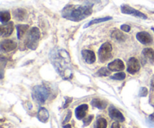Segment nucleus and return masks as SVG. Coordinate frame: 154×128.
I'll use <instances>...</instances> for the list:
<instances>
[{"label":"nucleus","mask_w":154,"mask_h":128,"mask_svg":"<svg viewBox=\"0 0 154 128\" xmlns=\"http://www.w3.org/2000/svg\"><path fill=\"white\" fill-rule=\"evenodd\" d=\"M140 68H141V65L137 59L135 57H132L129 59L127 62V71L131 74H135L137 72L139 71Z\"/></svg>","instance_id":"8"},{"label":"nucleus","mask_w":154,"mask_h":128,"mask_svg":"<svg viewBox=\"0 0 154 128\" xmlns=\"http://www.w3.org/2000/svg\"><path fill=\"white\" fill-rule=\"evenodd\" d=\"M152 30H153V32H154V27H153V28H152Z\"/></svg>","instance_id":"35"},{"label":"nucleus","mask_w":154,"mask_h":128,"mask_svg":"<svg viewBox=\"0 0 154 128\" xmlns=\"http://www.w3.org/2000/svg\"><path fill=\"white\" fill-rule=\"evenodd\" d=\"M111 128H120V125L118 121H114L112 125H111Z\"/></svg>","instance_id":"31"},{"label":"nucleus","mask_w":154,"mask_h":128,"mask_svg":"<svg viewBox=\"0 0 154 128\" xmlns=\"http://www.w3.org/2000/svg\"><path fill=\"white\" fill-rule=\"evenodd\" d=\"M111 37L113 39H115V40H118V41H124L126 38L124 34L118 29H115L112 31V33H111Z\"/></svg>","instance_id":"20"},{"label":"nucleus","mask_w":154,"mask_h":128,"mask_svg":"<svg viewBox=\"0 0 154 128\" xmlns=\"http://www.w3.org/2000/svg\"><path fill=\"white\" fill-rule=\"evenodd\" d=\"M149 120H150L151 122L154 123V113L151 114V115H150V116H149Z\"/></svg>","instance_id":"32"},{"label":"nucleus","mask_w":154,"mask_h":128,"mask_svg":"<svg viewBox=\"0 0 154 128\" xmlns=\"http://www.w3.org/2000/svg\"><path fill=\"white\" fill-rule=\"evenodd\" d=\"M14 30L13 22H8L2 24L0 26V31H1L2 37H8L12 34Z\"/></svg>","instance_id":"11"},{"label":"nucleus","mask_w":154,"mask_h":128,"mask_svg":"<svg viewBox=\"0 0 154 128\" xmlns=\"http://www.w3.org/2000/svg\"><path fill=\"white\" fill-rule=\"evenodd\" d=\"M93 118H94V116H93V115H89V116H87V118H84V127H87V126H88L89 124L91 123V121H93Z\"/></svg>","instance_id":"26"},{"label":"nucleus","mask_w":154,"mask_h":128,"mask_svg":"<svg viewBox=\"0 0 154 128\" xmlns=\"http://www.w3.org/2000/svg\"><path fill=\"white\" fill-rule=\"evenodd\" d=\"M112 46L110 43L106 42V43H103L99 48V52H98V55H99V59L101 62H105V61H108L111 59L112 57Z\"/></svg>","instance_id":"5"},{"label":"nucleus","mask_w":154,"mask_h":128,"mask_svg":"<svg viewBox=\"0 0 154 128\" xmlns=\"http://www.w3.org/2000/svg\"><path fill=\"white\" fill-rule=\"evenodd\" d=\"M108 67L111 71H122L125 69V64L122 60L115 59L108 64Z\"/></svg>","instance_id":"13"},{"label":"nucleus","mask_w":154,"mask_h":128,"mask_svg":"<svg viewBox=\"0 0 154 128\" xmlns=\"http://www.w3.org/2000/svg\"><path fill=\"white\" fill-rule=\"evenodd\" d=\"M49 90L46 86L42 85H35L32 91V97L38 104H43L49 97Z\"/></svg>","instance_id":"3"},{"label":"nucleus","mask_w":154,"mask_h":128,"mask_svg":"<svg viewBox=\"0 0 154 128\" xmlns=\"http://www.w3.org/2000/svg\"><path fill=\"white\" fill-rule=\"evenodd\" d=\"M81 55H82V57L84 61H85V62L87 63V64H93L96 60V54L92 50L84 49V50L81 51Z\"/></svg>","instance_id":"12"},{"label":"nucleus","mask_w":154,"mask_h":128,"mask_svg":"<svg viewBox=\"0 0 154 128\" xmlns=\"http://www.w3.org/2000/svg\"><path fill=\"white\" fill-rule=\"evenodd\" d=\"M142 55L152 64H154V50L151 48H145L142 51Z\"/></svg>","instance_id":"16"},{"label":"nucleus","mask_w":154,"mask_h":128,"mask_svg":"<svg viewBox=\"0 0 154 128\" xmlns=\"http://www.w3.org/2000/svg\"><path fill=\"white\" fill-rule=\"evenodd\" d=\"M147 94H148V90H147V88L146 87H141L140 88L139 93H138L139 97H146L147 95Z\"/></svg>","instance_id":"27"},{"label":"nucleus","mask_w":154,"mask_h":128,"mask_svg":"<svg viewBox=\"0 0 154 128\" xmlns=\"http://www.w3.org/2000/svg\"><path fill=\"white\" fill-rule=\"evenodd\" d=\"M49 112L45 107H41L37 113V118L42 123H47L49 119Z\"/></svg>","instance_id":"15"},{"label":"nucleus","mask_w":154,"mask_h":128,"mask_svg":"<svg viewBox=\"0 0 154 128\" xmlns=\"http://www.w3.org/2000/svg\"><path fill=\"white\" fill-rule=\"evenodd\" d=\"M111 19H112V17H111V16H105V17H101V18H97V19H92V20L90 21L88 23L86 24L84 28H87V27L90 26V25H95V24H97V23H100V22H106V21L111 20Z\"/></svg>","instance_id":"19"},{"label":"nucleus","mask_w":154,"mask_h":128,"mask_svg":"<svg viewBox=\"0 0 154 128\" xmlns=\"http://www.w3.org/2000/svg\"><path fill=\"white\" fill-rule=\"evenodd\" d=\"M17 46L16 42L12 40H4L1 43L0 47H1L2 51L5 52H9L15 49Z\"/></svg>","instance_id":"10"},{"label":"nucleus","mask_w":154,"mask_h":128,"mask_svg":"<svg viewBox=\"0 0 154 128\" xmlns=\"http://www.w3.org/2000/svg\"><path fill=\"white\" fill-rule=\"evenodd\" d=\"M53 65L59 74L64 79H70L72 76V66L69 52L63 49H54L51 53Z\"/></svg>","instance_id":"1"},{"label":"nucleus","mask_w":154,"mask_h":128,"mask_svg":"<svg viewBox=\"0 0 154 128\" xmlns=\"http://www.w3.org/2000/svg\"><path fill=\"white\" fill-rule=\"evenodd\" d=\"M125 78H126V73L123 72H118L111 76V79H115V80H123Z\"/></svg>","instance_id":"25"},{"label":"nucleus","mask_w":154,"mask_h":128,"mask_svg":"<svg viewBox=\"0 0 154 128\" xmlns=\"http://www.w3.org/2000/svg\"><path fill=\"white\" fill-rule=\"evenodd\" d=\"M17 31V37L19 40H20L23 35L25 34L26 31L29 29L28 25H17L16 26Z\"/></svg>","instance_id":"21"},{"label":"nucleus","mask_w":154,"mask_h":128,"mask_svg":"<svg viewBox=\"0 0 154 128\" xmlns=\"http://www.w3.org/2000/svg\"><path fill=\"white\" fill-rule=\"evenodd\" d=\"M88 105L87 104H81L78 106V107L75 109V116H76L77 119L82 120L86 117L88 111Z\"/></svg>","instance_id":"14"},{"label":"nucleus","mask_w":154,"mask_h":128,"mask_svg":"<svg viewBox=\"0 0 154 128\" xmlns=\"http://www.w3.org/2000/svg\"><path fill=\"white\" fill-rule=\"evenodd\" d=\"M72 101V97H66V102H65L64 105H63V109H66L69 106V103Z\"/></svg>","instance_id":"30"},{"label":"nucleus","mask_w":154,"mask_h":128,"mask_svg":"<svg viewBox=\"0 0 154 128\" xmlns=\"http://www.w3.org/2000/svg\"><path fill=\"white\" fill-rule=\"evenodd\" d=\"M136 38L142 44H150L153 42V37L147 31H140L137 33Z\"/></svg>","instance_id":"9"},{"label":"nucleus","mask_w":154,"mask_h":128,"mask_svg":"<svg viewBox=\"0 0 154 128\" xmlns=\"http://www.w3.org/2000/svg\"><path fill=\"white\" fill-rule=\"evenodd\" d=\"M14 16L16 19L20 21H23L26 17V12L23 8H17L14 10L13 12Z\"/></svg>","instance_id":"18"},{"label":"nucleus","mask_w":154,"mask_h":128,"mask_svg":"<svg viewBox=\"0 0 154 128\" xmlns=\"http://www.w3.org/2000/svg\"><path fill=\"white\" fill-rule=\"evenodd\" d=\"M150 85H151V87L154 89V76H153L151 79V82H150Z\"/></svg>","instance_id":"33"},{"label":"nucleus","mask_w":154,"mask_h":128,"mask_svg":"<svg viewBox=\"0 0 154 128\" xmlns=\"http://www.w3.org/2000/svg\"><path fill=\"white\" fill-rule=\"evenodd\" d=\"M120 29H121L122 31H125V32H129L131 30V27L130 25H126V24H123V25H122L121 26H120Z\"/></svg>","instance_id":"29"},{"label":"nucleus","mask_w":154,"mask_h":128,"mask_svg":"<svg viewBox=\"0 0 154 128\" xmlns=\"http://www.w3.org/2000/svg\"><path fill=\"white\" fill-rule=\"evenodd\" d=\"M72 111H71V110L68 111V113H67V115H66V117L65 118L64 121H63V124H66V123H68L69 121H70L71 118H72Z\"/></svg>","instance_id":"28"},{"label":"nucleus","mask_w":154,"mask_h":128,"mask_svg":"<svg viewBox=\"0 0 154 128\" xmlns=\"http://www.w3.org/2000/svg\"><path fill=\"white\" fill-rule=\"evenodd\" d=\"M93 12L91 4H68L62 10L63 18L73 22H79L90 16Z\"/></svg>","instance_id":"2"},{"label":"nucleus","mask_w":154,"mask_h":128,"mask_svg":"<svg viewBox=\"0 0 154 128\" xmlns=\"http://www.w3.org/2000/svg\"><path fill=\"white\" fill-rule=\"evenodd\" d=\"M11 19V13L8 10H5V11H1L0 13V21L2 24L8 22L9 20Z\"/></svg>","instance_id":"22"},{"label":"nucleus","mask_w":154,"mask_h":128,"mask_svg":"<svg viewBox=\"0 0 154 128\" xmlns=\"http://www.w3.org/2000/svg\"><path fill=\"white\" fill-rule=\"evenodd\" d=\"M41 32L40 30L37 27H32L30 28L26 36V46L30 49L35 50L38 47L39 40H40Z\"/></svg>","instance_id":"4"},{"label":"nucleus","mask_w":154,"mask_h":128,"mask_svg":"<svg viewBox=\"0 0 154 128\" xmlns=\"http://www.w3.org/2000/svg\"><path fill=\"white\" fill-rule=\"evenodd\" d=\"M111 70L108 69V67H101L97 72H96V76H108L111 74Z\"/></svg>","instance_id":"24"},{"label":"nucleus","mask_w":154,"mask_h":128,"mask_svg":"<svg viewBox=\"0 0 154 128\" xmlns=\"http://www.w3.org/2000/svg\"><path fill=\"white\" fill-rule=\"evenodd\" d=\"M108 114L111 119L114 120L115 121L118 122H123L125 121V118L123 113L119 109L114 107V106H111L108 108Z\"/></svg>","instance_id":"7"},{"label":"nucleus","mask_w":154,"mask_h":128,"mask_svg":"<svg viewBox=\"0 0 154 128\" xmlns=\"http://www.w3.org/2000/svg\"><path fill=\"white\" fill-rule=\"evenodd\" d=\"M120 9H121V12L124 14H129L132 15L134 16H136V17L141 18V19H147V15H145L144 13H143L142 12L139 11V10H136V9L133 8V7H130L129 5H127V4H123L120 7Z\"/></svg>","instance_id":"6"},{"label":"nucleus","mask_w":154,"mask_h":128,"mask_svg":"<svg viewBox=\"0 0 154 128\" xmlns=\"http://www.w3.org/2000/svg\"><path fill=\"white\" fill-rule=\"evenodd\" d=\"M63 128H72V125H70V124H66V125L63 126Z\"/></svg>","instance_id":"34"},{"label":"nucleus","mask_w":154,"mask_h":128,"mask_svg":"<svg viewBox=\"0 0 154 128\" xmlns=\"http://www.w3.org/2000/svg\"><path fill=\"white\" fill-rule=\"evenodd\" d=\"M92 106L97 108L99 109H105L108 106V103L106 101L103 100H101L99 98H94L91 101Z\"/></svg>","instance_id":"17"},{"label":"nucleus","mask_w":154,"mask_h":128,"mask_svg":"<svg viewBox=\"0 0 154 128\" xmlns=\"http://www.w3.org/2000/svg\"><path fill=\"white\" fill-rule=\"evenodd\" d=\"M108 126L107 120L104 118H99L94 124V128H106Z\"/></svg>","instance_id":"23"}]
</instances>
